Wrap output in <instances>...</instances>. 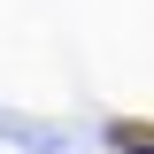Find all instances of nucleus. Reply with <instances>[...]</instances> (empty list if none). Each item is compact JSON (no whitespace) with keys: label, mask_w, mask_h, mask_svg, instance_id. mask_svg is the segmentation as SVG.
Returning a JSON list of instances; mask_svg holds the SVG:
<instances>
[]
</instances>
